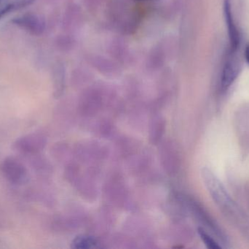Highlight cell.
<instances>
[{"label":"cell","instance_id":"cell-9","mask_svg":"<svg viewBox=\"0 0 249 249\" xmlns=\"http://www.w3.org/2000/svg\"><path fill=\"white\" fill-rule=\"evenodd\" d=\"M94 244V240L90 238H86V237L78 238L74 243V245H76V247L77 248H89V247L90 248Z\"/></svg>","mask_w":249,"mask_h":249},{"label":"cell","instance_id":"cell-1","mask_svg":"<svg viewBox=\"0 0 249 249\" xmlns=\"http://www.w3.org/2000/svg\"><path fill=\"white\" fill-rule=\"evenodd\" d=\"M202 176L209 194L221 211L236 222L242 220V213L219 178L207 168H204L202 171Z\"/></svg>","mask_w":249,"mask_h":249},{"label":"cell","instance_id":"cell-7","mask_svg":"<svg viewBox=\"0 0 249 249\" xmlns=\"http://www.w3.org/2000/svg\"><path fill=\"white\" fill-rule=\"evenodd\" d=\"M35 0H0V19L10 12L30 5Z\"/></svg>","mask_w":249,"mask_h":249},{"label":"cell","instance_id":"cell-6","mask_svg":"<svg viewBox=\"0 0 249 249\" xmlns=\"http://www.w3.org/2000/svg\"><path fill=\"white\" fill-rule=\"evenodd\" d=\"M44 145V138L39 134H29L16 143V149L24 153H33L39 151Z\"/></svg>","mask_w":249,"mask_h":249},{"label":"cell","instance_id":"cell-10","mask_svg":"<svg viewBox=\"0 0 249 249\" xmlns=\"http://www.w3.org/2000/svg\"><path fill=\"white\" fill-rule=\"evenodd\" d=\"M244 55H245L246 61H247V63L249 64V44L246 47L245 54H244Z\"/></svg>","mask_w":249,"mask_h":249},{"label":"cell","instance_id":"cell-8","mask_svg":"<svg viewBox=\"0 0 249 249\" xmlns=\"http://www.w3.org/2000/svg\"><path fill=\"white\" fill-rule=\"evenodd\" d=\"M198 234L200 235L203 242L209 249H222V246L219 244L216 240L213 239L209 233L206 232L202 228H199Z\"/></svg>","mask_w":249,"mask_h":249},{"label":"cell","instance_id":"cell-5","mask_svg":"<svg viewBox=\"0 0 249 249\" xmlns=\"http://www.w3.org/2000/svg\"><path fill=\"white\" fill-rule=\"evenodd\" d=\"M12 22L35 35H41L45 29V22L42 19L32 13H27L15 18Z\"/></svg>","mask_w":249,"mask_h":249},{"label":"cell","instance_id":"cell-3","mask_svg":"<svg viewBox=\"0 0 249 249\" xmlns=\"http://www.w3.org/2000/svg\"><path fill=\"white\" fill-rule=\"evenodd\" d=\"M224 15H225V22H226L227 29H228V37H229L230 45L228 51H239L241 36L234 20L231 0L224 1Z\"/></svg>","mask_w":249,"mask_h":249},{"label":"cell","instance_id":"cell-2","mask_svg":"<svg viewBox=\"0 0 249 249\" xmlns=\"http://www.w3.org/2000/svg\"><path fill=\"white\" fill-rule=\"evenodd\" d=\"M241 61L239 51H228L221 75V90L225 92L231 87L241 72Z\"/></svg>","mask_w":249,"mask_h":249},{"label":"cell","instance_id":"cell-4","mask_svg":"<svg viewBox=\"0 0 249 249\" xmlns=\"http://www.w3.org/2000/svg\"><path fill=\"white\" fill-rule=\"evenodd\" d=\"M1 170L4 178L13 184H22L26 179L27 171L26 168L13 158L4 159L1 164Z\"/></svg>","mask_w":249,"mask_h":249},{"label":"cell","instance_id":"cell-11","mask_svg":"<svg viewBox=\"0 0 249 249\" xmlns=\"http://www.w3.org/2000/svg\"><path fill=\"white\" fill-rule=\"evenodd\" d=\"M137 1H142V0H137Z\"/></svg>","mask_w":249,"mask_h":249}]
</instances>
